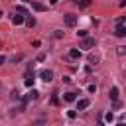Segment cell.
Returning a JSON list of instances; mask_svg holds the SVG:
<instances>
[{
  "label": "cell",
  "mask_w": 126,
  "mask_h": 126,
  "mask_svg": "<svg viewBox=\"0 0 126 126\" xmlns=\"http://www.w3.org/2000/svg\"><path fill=\"white\" fill-rule=\"evenodd\" d=\"M94 45H96V39H94V37H89V35H87V37H83V39H81V43H79V47H81L83 51H89V49H93Z\"/></svg>",
  "instance_id": "6da1fadb"
},
{
  "label": "cell",
  "mask_w": 126,
  "mask_h": 126,
  "mask_svg": "<svg viewBox=\"0 0 126 126\" xmlns=\"http://www.w3.org/2000/svg\"><path fill=\"white\" fill-rule=\"evenodd\" d=\"M63 24H65L67 28H75V26H77V16H75V14H65V16H63Z\"/></svg>",
  "instance_id": "7a4b0ae2"
},
{
  "label": "cell",
  "mask_w": 126,
  "mask_h": 126,
  "mask_svg": "<svg viewBox=\"0 0 126 126\" xmlns=\"http://www.w3.org/2000/svg\"><path fill=\"white\" fill-rule=\"evenodd\" d=\"M39 79H41L43 83H51V81H53V71H51V69H43V71L39 73Z\"/></svg>",
  "instance_id": "3957f363"
},
{
  "label": "cell",
  "mask_w": 126,
  "mask_h": 126,
  "mask_svg": "<svg viewBox=\"0 0 126 126\" xmlns=\"http://www.w3.org/2000/svg\"><path fill=\"white\" fill-rule=\"evenodd\" d=\"M28 4H30V6H32L35 12H45V10H47V8H45L41 2H37V0H28Z\"/></svg>",
  "instance_id": "277c9868"
},
{
  "label": "cell",
  "mask_w": 126,
  "mask_h": 126,
  "mask_svg": "<svg viewBox=\"0 0 126 126\" xmlns=\"http://www.w3.org/2000/svg\"><path fill=\"white\" fill-rule=\"evenodd\" d=\"M12 24H14V26H22V24H26V16H22L20 12L14 14V16H12Z\"/></svg>",
  "instance_id": "5b68a950"
},
{
  "label": "cell",
  "mask_w": 126,
  "mask_h": 126,
  "mask_svg": "<svg viewBox=\"0 0 126 126\" xmlns=\"http://www.w3.org/2000/svg\"><path fill=\"white\" fill-rule=\"evenodd\" d=\"M89 104H91L89 98H79V100H77V110H87Z\"/></svg>",
  "instance_id": "8992f818"
},
{
  "label": "cell",
  "mask_w": 126,
  "mask_h": 126,
  "mask_svg": "<svg viewBox=\"0 0 126 126\" xmlns=\"http://www.w3.org/2000/svg\"><path fill=\"white\" fill-rule=\"evenodd\" d=\"M114 35L116 37H124L126 35V24H118L116 30H114Z\"/></svg>",
  "instance_id": "52a82bcc"
},
{
  "label": "cell",
  "mask_w": 126,
  "mask_h": 126,
  "mask_svg": "<svg viewBox=\"0 0 126 126\" xmlns=\"http://www.w3.org/2000/svg\"><path fill=\"white\" fill-rule=\"evenodd\" d=\"M24 83H26V87H33V83H35V75L28 71V73H26V81H24Z\"/></svg>",
  "instance_id": "ba28073f"
},
{
  "label": "cell",
  "mask_w": 126,
  "mask_h": 126,
  "mask_svg": "<svg viewBox=\"0 0 126 126\" xmlns=\"http://www.w3.org/2000/svg\"><path fill=\"white\" fill-rule=\"evenodd\" d=\"M118 94H120V91H118V87H112L110 91H108V98L114 102V100H118Z\"/></svg>",
  "instance_id": "9c48e42d"
},
{
  "label": "cell",
  "mask_w": 126,
  "mask_h": 126,
  "mask_svg": "<svg viewBox=\"0 0 126 126\" xmlns=\"http://www.w3.org/2000/svg\"><path fill=\"white\" fill-rule=\"evenodd\" d=\"M37 96H39V93H37L35 89H32V91H30V93H28V94L24 96V102H28V100H35Z\"/></svg>",
  "instance_id": "30bf717a"
},
{
  "label": "cell",
  "mask_w": 126,
  "mask_h": 126,
  "mask_svg": "<svg viewBox=\"0 0 126 126\" xmlns=\"http://www.w3.org/2000/svg\"><path fill=\"white\" fill-rule=\"evenodd\" d=\"M69 57L71 59H81V49H77V47L69 49Z\"/></svg>",
  "instance_id": "8fae6325"
},
{
  "label": "cell",
  "mask_w": 126,
  "mask_h": 126,
  "mask_svg": "<svg viewBox=\"0 0 126 126\" xmlns=\"http://www.w3.org/2000/svg\"><path fill=\"white\" fill-rule=\"evenodd\" d=\"M63 98H65V102H73V100H77V93H65Z\"/></svg>",
  "instance_id": "7c38bea8"
},
{
  "label": "cell",
  "mask_w": 126,
  "mask_h": 126,
  "mask_svg": "<svg viewBox=\"0 0 126 126\" xmlns=\"http://www.w3.org/2000/svg\"><path fill=\"white\" fill-rule=\"evenodd\" d=\"M26 26H28V28H33V26H35V18H33V16H28V18H26Z\"/></svg>",
  "instance_id": "4fadbf2b"
},
{
  "label": "cell",
  "mask_w": 126,
  "mask_h": 126,
  "mask_svg": "<svg viewBox=\"0 0 126 126\" xmlns=\"http://www.w3.org/2000/svg\"><path fill=\"white\" fill-rule=\"evenodd\" d=\"M98 61H100V57H98V55H91V57H89V63H91V65H96Z\"/></svg>",
  "instance_id": "5bb4252c"
},
{
  "label": "cell",
  "mask_w": 126,
  "mask_h": 126,
  "mask_svg": "<svg viewBox=\"0 0 126 126\" xmlns=\"http://www.w3.org/2000/svg\"><path fill=\"white\" fill-rule=\"evenodd\" d=\"M57 94H59V93H53V94H51V104H53V106L59 104V96H57Z\"/></svg>",
  "instance_id": "9a60e30c"
},
{
  "label": "cell",
  "mask_w": 126,
  "mask_h": 126,
  "mask_svg": "<svg viewBox=\"0 0 126 126\" xmlns=\"http://www.w3.org/2000/svg\"><path fill=\"white\" fill-rule=\"evenodd\" d=\"M77 4L81 8H87V6H91V0H77Z\"/></svg>",
  "instance_id": "2e32d148"
},
{
  "label": "cell",
  "mask_w": 126,
  "mask_h": 126,
  "mask_svg": "<svg viewBox=\"0 0 126 126\" xmlns=\"http://www.w3.org/2000/svg\"><path fill=\"white\" fill-rule=\"evenodd\" d=\"M116 53H118L120 57H122V55H126V47H124V45H118V49H116Z\"/></svg>",
  "instance_id": "e0dca14e"
},
{
  "label": "cell",
  "mask_w": 126,
  "mask_h": 126,
  "mask_svg": "<svg viewBox=\"0 0 126 126\" xmlns=\"http://www.w3.org/2000/svg\"><path fill=\"white\" fill-rule=\"evenodd\" d=\"M104 120H106V122H114V114H112V112L104 114Z\"/></svg>",
  "instance_id": "ac0fdd59"
},
{
  "label": "cell",
  "mask_w": 126,
  "mask_h": 126,
  "mask_svg": "<svg viewBox=\"0 0 126 126\" xmlns=\"http://www.w3.org/2000/svg\"><path fill=\"white\" fill-rule=\"evenodd\" d=\"M77 37H81V39L87 37V30H79V32H77Z\"/></svg>",
  "instance_id": "d6986e66"
},
{
  "label": "cell",
  "mask_w": 126,
  "mask_h": 126,
  "mask_svg": "<svg viewBox=\"0 0 126 126\" xmlns=\"http://www.w3.org/2000/svg\"><path fill=\"white\" fill-rule=\"evenodd\" d=\"M22 59H24L22 53H20V55H14V57H12V63H18V61H22Z\"/></svg>",
  "instance_id": "ffe728a7"
},
{
  "label": "cell",
  "mask_w": 126,
  "mask_h": 126,
  "mask_svg": "<svg viewBox=\"0 0 126 126\" xmlns=\"http://www.w3.org/2000/svg\"><path fill=\"white\" fill-rule=\"evenodd\" d=\"M16 12H20V14H28V10H26L24 6H16Z\"/></svg>",
  "instance_id": "44dd1931"
},
{
  "label": "cell",
  "mask_w": 126,
  "mask_h": 126,
  "mask_svg": "<svg viewBox=\"0 0 126 126\" xmlns=\"http://www.w3.org/2000/svg\"><path fill=\"white\" fill-rule=\"evenodd\" d=\"M61 35H63V32H61V30H55V32H53V37H57V39H59Z\"/></svg>",
  "instance_id": "7402d4cb"
},
{
  "label": "cell",
  "mask_w": 126,
  "mask_h": 126,
  "mask_svg": "<svg viewBox=\"0 0 126 126\" xmlns=\"http://www.w3.org/2000/svg\"><path fill=\"white\" fill-rule=\"evenodd\" d=\"M89 93H96V85H89Z\"/></svg>",
  "instance_id": "603a6c76"
},
{
  "label": "cell",
  "mask_w": 126,
  "mask_h": 126,
  "mask_svg": "<svg viewBox=\"0 0 126 126\" xmlns=\"http://www.w3.org/2000/svg\"><path fill=\"white\" fill-rule=\"evenodd\" d=\"M67 116H69V118H75V116H77V112H75V110H69V112H67Z\"/></svg>",
  "instance_id": "cb8c5ba5"
},
{
  "label": "cell",
  "mask_w": 126,
  "mask_h": 126,
  "mask_svg": "<svg viewBox=\"0 0 126 126\" xmlns=\"http://www.w3.org/2000/svg\"><path fill=\"white\" fill-rule=\"evenodd\" d=\"M118 24H126V16H122V18H118Z\"/></svg>",
  "instance_id": "d4e9b609"
},
{
  "label": "cell",
  "mask_w": 126,
  "mask_h": 126,
  "mask_svg": "<svg viewBox=\"0 0 126 126\" xmlns=\"http://www.w3.org/2000/svg\"><path fill=\"white\" fill-rule=\"evenodd\" d=\"M57 2H59V0H49V4H51V6H55Z\"/></svg>",
  "instance_id": "484cf974"
}]
</instances>
